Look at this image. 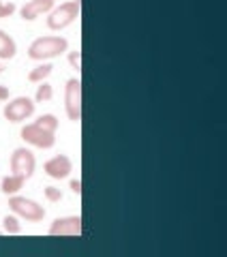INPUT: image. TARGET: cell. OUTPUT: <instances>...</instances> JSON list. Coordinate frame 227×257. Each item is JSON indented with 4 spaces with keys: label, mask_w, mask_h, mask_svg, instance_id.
<instances>
[{
    "label": "cell",
    "mask_w": 227,
    "mask_h": 257,
    "mask_svg": "<svg viewBox=\"0 0 227 257\" xmlns=\"http://www.w3.org/2000/svg\"><path fill=\"white\" fill-rule=\"evenodd\" d=\"M67 50H69V41L64 37L47 35V37H39L30 43L28 56L32 60H52V58H58Z\"/></svg>",
    "instance_id": "1"
},
{
    "label": "cell",
    "mask_w": 227,
    "mask_h": 257,
    "mask_svg": "<svg viewBox=\"0 0 227 257\" xmlns=\"http://www.w3.org/2000/svg\"><path fill=\"white\" fill-rule=\"evenodd\" d=\"M79 11H82V3L79 0H69V3H62L58 7H54L50 11V18H47V26L52 30H62L71 26L73 22L79 18Z\"/></svg>",
    "instance_id": "2"
},
{
    "label": "cell",
    "mask_w": 227,
    "mask_h": 257,
    "mask_svg": "<svg viewBox=\"0 0 227 257\" xmlns=\"http://www.w3.org/2000/svg\"><path fill=\"white\" fill-rule=\"evenodd\" d=\"M9 208L13 210L15 216H20L24 221H30V223H39V221H43V216H45V208L41 204H37L35 199L22 197V195H11Z\"/></svg>",
    "instance_id": "3"
},
{
    "label": "cell",
    "mask_w": 227,
    "mask_h": 257,
    "mask_svg": "<svg viewBox=\"0 0 227 257\" xmlns=\"http://www.w3.org/2000/svg\"><path fill=\"white\" fill-rule=\"evenodd\" d=\"M64 109L73 122L82 120V79L71 77L64 86Z\"/></svg>",
    "instance_id": "4"
},
{
    "label": "cell",
    "mask_w": 227,
    "mask_h": 257,
    "mask_svg": "<svg viewBox=\"0 0 227 257\" xmlns=\"http://www.w3.org/2000/svg\"><path fill=\"white\" fill-rule=\"evenodd\" d=\"M37 170V159L28 148H15L11 155V174L22 176L24 180L32 178V174Z\"/></svg>",
    "instance_id": "5"
},
{
    "label": "cell",
    "mask_w": 227,
    "mask_h": 257,
    "mask_svg": "<svg viewBox=\"0 0 227 257\" xmlns=\"http://www.w3.org/2000/svg\"><path fill=\"white\" fill-rule=\"evenodd\" d=\"M32 114H35V101H32L30 96H15V99H11L5 105V118L13 124L24 122V120H28Z\"/></svg>",
    "instance_id": "6"
},
{
    "label": "cell",
    "mask_w": 227,
    "mask_h": 257,
    "mask_svg": "<svg viewBox=\"0 0 227 257\" xmlns=\"http://www.w3.org/2000/svg\"><path fill=\"white\" fill-rule=\"evenodd\" d=\"M22 140L26 144H30V146H35V148L47 150L56 144V133H50V131H45V128L37 126L35 122H30V124L22 126Z\"/></svg>",
    "instance_id": "7"
},
{
    "label": "cell",
    "mask_w": 227,
    "mask_h": 257,
    "mask_svg": "<svg viewBox=\"0 0 227 257\" xmlns=\"http://www.w3.org/2000/svg\"><path fill=\"white\" fill-rule=\"evenodd\" d=\"M50 234L52 236H77L82 234V216L73 214V216H60L50 225Z\"/></svg>",
    "instance_id": "8"
},
{
    "label": "cell",
    "mask_w": 227,
    "mask_h": 257,
    "mask_svg": "<svg viewBox=\"0 0 227 257\" xmlns=\"http://www.w3.org/2000/svg\"><path fill=\"white\" fill-rule=\"evenodd\" d=\"M43 170H45V174L50 176V178L62 180V178H67V176L71 174L73 163H71V159H69L67 155H56V157H52L50 161H45Z\"/></svg>",
    "instance_id": "9"
},
{
    "label": "cell",
    "mask_w": 227,
    "mask_h": 257,
    "mask_svg": "<svg viewBox=\"0 0 227 257\" xmlns=\"http://www.w3.org/2000/svg\"><path fill=\"white\" fill-rule=\"evenodd\" d=\"M54 7H56V0H28L20 9V13H22V20L32 22V20L41 18L43 13H50Z\"/></svg>",
    "instance_id": "10"
},
{
    "label": "cell",
    "mask_w": 227,
    "mask_h": 257,
    "mask_svg": "<svg viewBox=\"0 0 227 257\" xmlns=\"http://www.w3.org/2000/svg\"><path fill=\"white\" fill-rule=\"evenodd\" d=\"M15 52H18V45H15L13 37L0 28V60H11Z\"/></svg>",
    "instance_id": "11"
},
{
    "label": "cell",
    "mask_w": 227,
    "mask_h": 257,
    "mask_svg": "<svg viewBox=\"0 0 227 257\" xmlns=\"http://www.w3.org/2000/svg\"><path fill=\"white\" fill-rule=\"evenodd\" d=\"M24 180L22 176H13V174H9V176H5L3 178V193L5 195H18V193L22 191V187H24Z\"/></svg>",
    "instance_id": "12"
},
{
    "label": "cell",
    "mask_w": 227,
    "mask_h": 257,
    "mask_svg": "<svg viewBox=\"0 0 227 257\" xmlns=\"http://www.w3.org/2000/svg\"><path fill=\"white\" fill-rule=\"evenodd\" d=\"M52 64L50 62H43V64H39V67H35L28 73V82H32V84H41V82H45L47 77L52 75Z\"/></svg>",
    "instance_id": "13"
},
{
    "label": "cell",
    "mask_w": 227,
    "mask_h": 257,
    "mask_svg": "<svg viewBox=\"0 0 227 257\" xmlns=\"http://www.w3.org/2000/svg\"><path fill=\"white\" fill-rule=\"evenodd\" d=\"M35 124L41 126V128H45V131H50V133L58 131V118H56L54 114H41V116L35 120Z\"/></svg>",
    "instance_id": "14"
},
{
    "label": "cell",
    "mask_w": 227,
    "mask_h": 257,
    "mask_svg": "<svg viewBox=\"0 0 227 257\" xmlns=\"http://www.w3.org/2000/svg\"><path fill=\"white\" fill-rule=\"evenodd\" d=\"M52 96H54V88H52V84H47V82H41V84H39L37 94H35V101L45 103V101H50Z\"/></svg>",
    "instance_id": "15"
},
{
    "label": "cell",
    "mask_w": 227,
    "mask_h": 257,
    "mask_svg": "<svg viewBox=\"0 0 227 257\" xmlns=\"http://www.w3.org/2000/svg\"><path fill=\"white\" fill-rule=\"evenodd\" d=\"M3 225H5V231H7V234H20V231H22L20 219H18V216H15V214H9V216H5Z\"/></svg>",
    "instance_id": "16"
},
{
    "label": "cell",
    "mask_w": 227,
    "mask_h": 257,
    "mask_svg": "<svg viewBox=\"0 0 227 257\" xmlns=\"http://www.w3.org/2000/svg\"><path fill=\"white\" fill-rule=\"evenodd\" d=\"M45 197L50 199V202H60V199H62V191L56 189V187H45Z\"/></svg>",
    "instance_id": "17"
},
{
    "label": "cell",
    "mask_w": 227,
    "mask_h": 257,
    "mask_svg": "<svg viewBox=\"0 0 227 257\" xmlns=\"http://www.w3.org/2000/svg\"><path fill=\"white\" fill-rule=\"evenodd\" d=\"M69 64L75 71L82 69V52H69Z\"/></svg>",
    "instance_id": "18"
},
{
    "label": "cell",
    "mask_w": 227,
    "mask_h": 257,
    "mask_svg": "<svg viewBox=\"0 0 227 257\" xmlns=\"http://www.w3.org/2000/svg\"><path fill=\"white\" fill-rule=\"evenodd\" d=\"M15 13V5L13 3H3L0 0V18H9V15Z\"/></svg>",
    "instance_id": "19"
},
{
    "label": "cell",
    "mask_w": 227,
    "mask_h": 257,
    "mask_svg": "<svg viewBox=\"0 0 227 257\" xmlns=\"http://www.w3.org/2000/svg\"><path fill=\"white\" fill-rule=\"evenodd\" d=\"M69 187H71V191L75 193V195H79V193H82V180H79V178L71 180V182H69Z\"/></svg>",
    "instance_id": "20"
},
{
    "label": "cell",
    "mask_w": 227,
    "mask_h": 257,
    "mask_svg": "<svg viewBox=\"0 0 227 257\" xmlns=\"http://www.w3.org/2000/svg\"><path fill=\"white\" fill-rule=\"evenodd\" d=\"M7 99H9V88L0 86V101H7Z\"/></svg>",
    "instance_id": "21"
},
{
    "label": "cell",
    "mask_w": 227,
    "mask_h": 257,
    "mask_svg": "<svg viewBox=\"0 0 227 257\" xmlns=\"http://www.w3.org/2000/svg\"><path fill=\"white\" fill-rule=\"evenodd\" d=\"M5 73V67H3V64H0V75H3Z\"/></svg>",
    "instance_id": "22"
}]
</instances>
